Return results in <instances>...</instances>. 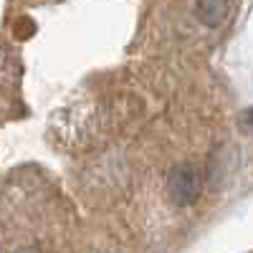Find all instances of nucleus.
<instances>
[{"label":"nucleus","instance_id":"2","mask_svg":"<svg viewBox=\"0 0 253 253\" xmlns=\"http://www.w3.org/2000/svg\"><path fill=\"white\" fill-rule=\"evenodd\" d=\"M228 13V0H200V20L208 28H218Z\"/></svg>","mask_w":253,"mask_h":253},{"label":"nucleus","instance_id":"1","mask_svg":"<svg viewBox=\"0 0 253 253\" xmlns=\"http://www.w3.org/2000/svg\"><path fill=\"white\" fill-rule=\"evenodd\" d=\"M167 193H170L172 203L185 208L193 205L200 198V172L193 165H180L172 170L170 182H167Z\"/></svg>","mask_w":253,"mask_h":253},{"label":"nucleus","instance_id":"5","mask_svg":"<svg viewBox=\"0 0 253 253\" xmlns=\"http://www.w3.org/2000/svg\"><path fill=\"white\" fill-rule=\"evenodd\" d=\"M18 253H38L36 248H23V251H18Z\"/></svg>","mask_w":253,"mask_h":253},{"label":"nucleus","instance_id":"4","mask_svg":"<svg viewBox=\"0 0 253 253\" xmlns=\"http://www.w3.org/2000/svg\"><path fill=\"white\" fill-rule=\"evenodd\" d=\"M246 124H248V126H251V129H253V109H251V112H248V114H246Z\"/></svg>","mask_w":253,"mask_h":253},{"label":"nucleus","instance_id":"3","mask_svg":"<svg viewBox=\"0 0 253 253\" xmlns=\"http://www.w3.org/2000/svg\"><path fill=\"white\" fill-rule=\"evenodd\" d=\"M33 33H36V26H33L31 18H20L18 23H15V36L18 38H31Z\"/></svg>","mask_w":253,"mask_h":253}]
</instances>
